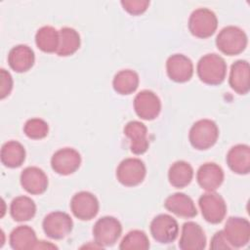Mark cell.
<instances>
[{
	"label": "cell",
	"mask_w": 250,
	"mask_h": 250,
	"mask_svg": "<svg viewBox=\"0 0 250 250\" xmlns=\"http://www.w3.org/2000/svg\"><path fill=\"white\" fill-rule=\"evenodd\" d=\"M121 232L122 226L120 222L111 216L100 218L93 228L95 243L101 248L114 245L120 237Z\"/></svg>",
	"instance_id": "5b68a950"
},
{
	"label": "cell",
	"mask_w": 250,
	"mask_h": 250,
	"mask_svg": "<svg viewBox=\"0 0 250 250\" xmlns=\"http://www.w3.org/2000/svg\"><path fill=\"white\" fill-rule=\"evenodd\" d=\"M182 250H202L206 247V236L202 228L194 222H186L179 240Z\"/></svg>",
	"instance_id": "ac0fdd59"
},
{
	"label": "cell",
	"mask_w": 250,
	"mask_h": 250,
	"mask_svg": "<svg viewBox=\"0 0 250 250\" xmlns=\"http://www.w3.org/2000/svg\"><path fill=\"white\" fill-rule=\"evenodd\" d=\"M81 165L80 153L72 147L58 149L51 158V167L59 175L67 176L76 172Z\"/></svg>",
	"instance_id": "7c38bea8"
},
{
	"label": "cell",
	"mask_w": 250,
	"mask_h": 250,
	"mask_svg": "<svg viewBox=\"0 0 250 250\" xmlns=\"http://www.w3.org/2000/svg\"><path fill=\"white\" fill-rule=\"evenodd\" d=\"M248 43L247 35L238 26L228 25L220 30L216 37L217 48L227 56H235L242 53Z\"/></svg>",
	"instance_id": "7a4b0ae2"
},
{
	"label": "cell",
	"mask_w": 250,
	"mask_h": 250,
	"mask_svg": "<svg viewBox=\"0 0 250 250\" xmlns=\"http://www.w3.org/2000/svg\"><path fill=\"white\" fill-rule=\"evenodd\" d=\"M140 83L139 75L132 69H122L118 71L112 80L114 91L120 95H130L134 93Z\"/></svg>",
	"instance_id": "83f0119b"
},
{
	"label": "cell",
	"mask_w": 250,
	"mask_h": 250,
	"mask_svg": "<svg viewBox=\"0 0 250 250\" xmlns=\"http://www.w3.org/2000/svg\"><path fill=\"white\" fill-rule=\"evenodd\" d=\"M1 162L8 168H18L25 160L24 146L17 141H9L1 147Z\"/></svg>",
	"instance_id": "cb8c5ba5"
},
{
	"label": "cell",
	"mask_w": 250,
	"mask_h": 250,
	"mask_svg": "<svg viewBox=\"0 0 250 250\" xmlns=\"http://www.w3.org/2000/svg\"><path fill=\"white\" fill-rule=\"evenodd\" d=\"M10 214L16 222L29 221L36 214V204L28 196H17L11 202Z\"/></svg>",
	"instance_id": "484cf974"
},
{
	"label": "cell",
	"mask_w": 250,
	"mask_h": 250,
	"mask_svg": "<svg viewBox=\"0 0 250 250\" xmlns=\"http://www.w3.org/2000/svg\"><path fill=\"white\" fill-rule=\"evenodd\" d=\"M35 55L33 50L24 44L13 47L8 54V63L10 67L19 73L28 71L34 64Z\"/></svg>",
	"instance_id": "ffe728a7"
},
{
	"label": "cell",
	"mask_w": 250,
	"mask_h": 250,
	"mask_svg": "<svg viewBox=\"0 0 250 250\" xmlns=\"http://www.w3.org/2000/svg\"><path fill=\"white\" fill-rule=\"evenodd\" d=\"M210 249H214V250H226V249H233L232 246L229 243V241L227 240L224 231L223 230H219L217 231L210 242Z\"/></svg>",
	"instance_id": "836d02e7"
},
{
	"label": "cell",
	"mask_w": 250,
	"mask_h": 250,
	"mask_svg": "<svg viewBox=\"0 0 250 250\" xmlns=\"http://www.w3.org/2000/svg\"><path fill=\"white\" fill-rule=\"evenodd\" d=\"M133 104L136 114L144 120H153L161 111L160 99L150 90L139 92L134 99Z\"/></svg>",
	"instance_id": "4fadbf2b"
},
{
	"label": "cell",
	"mask_w": 250,
	"mask_h": 250,
	"mask_svg": "<svg viewBox=\"0 0 250 250\" xmlns=\"http://www.w3.org/2000/svg\"><path fill=\"white\" fill-rule=\"evenodd\" d=\"M20 181L22 188L34 195L44 193L47 190L49 184L45 172L36 166H28L24 168L21 173Z\"/></svg>",
	"instance_id": "9a60e30c"
},
{
	"label": "cell",
	"mask_w": 250,
	"mask_h": 250,
	"mask_svg": "<svg viewBox=\"0 0 250 250\" xmlns=\"http://www.w3.org/2000/svg\"><path fill=\"white\" fill-rule=\"evenodd\" d=\"M9 242L14 250H31L36 249L38 240L32 228L29 226H19L11 231Z\"/></svg>",
	"instance_id": "603a6c76"
},
{
	"label": "cell",
	"mask_w": 250,
	"mask_h": 250,
	"mask_svg": "<svg viewBox=\"0 0 250 250\" xmlns=\"http://www.w3.org/2000/svg\"><path fill=\"white\" fill-rule=\"evenodd\" d=\"M45 234L52 239H62L67 236L73 228L71 217L62 211H54L45 216L42 222Z\"/></svg>",
	"instance_id": "ba28073f"
},
{
	"label": "cell",
	"mask_w": 250,
	"mask_h": 250,
	"mask_svg": "<svg viewBox=\"0 0 250 250\" xmlns=\"http://www.w3.org/2000/svg\"><path fill=\"white\" fill-rule=\"evenodd\" d=\"M149 246V240L146 232L140 229H134L123 237L119 248L121 250H146Z\"/></svg>",
	"instance_id": "f546056e"
},
{
	"label": "cell",
	"mask_w": 250,
	"mask_h": 250,
	"mask_svg": "<svg viewBox=\"0 0 250 250\" xmlns=\"http://www.w3.org/2000/svg\"><path fill=\"white\" fill-rule=\"evenodd\" d=\"M166 71L171 80L177 83H185L189 81L193 75V63L187 56L174 54L166 61Z\"/></svg>",
	"instance_id": "5bb4252c"
},
{
	"label": "cell",
	"mask_w": 250,
	"mask_h": 250,
	"mask_svg": "<svg viewBox=\"0 0 250 250\" xmlns=\"http://www.w3.org/2000/svg\"><path fill=\"white\" fill-rule=\"evenodd\" d=\"M225 174L221 166L214 162L202 164L196 173V180L201 188L206 191H215L224 182Z\"/></svg>",
	"instance_id": "e0dca14e"
},
{
	"label": "cell",
	"mask_w": 250,
	"mask_h": 250,
	"mask_svg": "<svg viewBox=\"0 0 250 250\" xmlns=\"http://www.w3.org/2000/svg\"><path fill=\"white\" fill-rule=\"evenodd\" d=\"M217 27V16L208 8L195 9L189 16L188 29L195 37L208 38L215 33Z\"/></svg>",
	"instance_id": "277c9868"
},
{
	"label": "cell",
	"mask_w": 250,
	"mask_h": 250,
	"mask_svg": "<svg viewBox=\"0 0 250 250\" xmlns=\"http://www.w3.org/2000/svg\"><path fill=\"white\" fill-rule=\"evenodd\" d=\"M100 203L95 194L90 191H79L70 200V210L72 214L81 221H89L97 216Z\"/></svg>",
	"instance_id": "30bf717a"
},
{
	"label": "cell",
	"mask_w": 250,
	"mask_h": 250,
	"mask_svg": "<svg viewBox=\"0 0 250 250\" xmlns=\"http://www.w3.org/2000/svg\"><path fill=\"white\" fill-rule=\"evenodd\" d=\"M193 178V169L191 165L184 160L174 162L168 171V180L170 185L177 188H183L190 184Z\"/></svg>",
	"instance_id": "d4e9b609"
},
{
	"label": "cell",
	"mask_w": 250,
	"mask_h": 250,
	"mask_svg": "<svg viewBox=\"0 0 250 250\" xmlns=\"http://www.w3.org/2000/svg\"><path fill=\"white\" fill-rule=\"evenodd\" d=\"M124 134L130 140V150L136 154H144L149 146L146 126L137 120L129 121L124 127Z\"/></svg>",
	"instance_id": "2e32d148"
},
{
	"label": "cell",
	"mask_w": 250,
	"mask_h": 250,
	"mask_svg": "<svg viewBox=\"0 0 250 250\" xmlns=\"http://www.w3.org/2000/svg\"><path fill=\"white\" fill-rule=\"evenodd\" d=\"M23 133L32 140L44 139L49 133V126L41 118H30L23 125Z\"/></svg>",
	"instance_id": "4dcf8cb0"
},
{
	"label": "cell",
	"mask_w": 250,
	"mask_h": 250,
	"mask_svg": "<svg viewBox=\"0 0 250 250\" xmlns=\"http://www.w3.org/2000/svg\"><path fill=\"white\" fill-rule=\"evenodd\" d=\"M227 164L229 168L238 175H246L250 171V147L248 145L238 144L228 152Z\"/></svg>",
	"instance_id": "7402d4cb"
},
{
	"label": "cell",
	"mask_w": 250,
	"mask_h": 250,
	"mask_svg": "<svg viewBox=\"0 0 250 250\" xmlns=\"http://www.w3.org/2000/svg\"><path fill=\"white\" fill-rule=\"evenodd\" d=\"M198 205L203 218L210 224H219L226 217V201L215 191H207L202 194L198 199Z\"/></svg>",
	"instance_id": "52a82bcc"
},
{
	"label": "cell",
	"mask_w": 250,
	"mask_h": 250,
	"mask_svg": "<svg viewBox=\"0 0 250 250\" xmlns=\"http://www.w3.org/2000/svg\"><path fill=\"white\" fill-rule=\"evenodd\" d=\"M149 229L153 239L162 244L175 241L179 234L178 222L168 214H159L154 217L150 223Z\"/></svg>",
	"instance_id": "9c48e42d"
},
{
	"label": "cell",
	"mask_w": 250,
	"mask_h": 250,
	"mask_svg": "<svg viewBox=\"0 0 250 250\" xmlns=\"http://www.w3.org/2000/svg\"><path fill=\"white\" fill-rule=\"evenodd\" d=\"M58 247L50 242L43 241V240H38V243L36 245V249H57Z\"/></svg>",
	"instance_id": "e575fe53"
},
{
	"label": "cell",
	"mask_w": 250,
	"mask_h": 250,
	"mask_svg": "<svg viewBox=\"0 0 250 250\" xmlns=\"http://www.w3.org/2000/svg\"><path fill=\"white\" fill-rule=\"evenodd\" d=\"M146 175L145 163L136 157L123 159L117 169L116 178L118 182L125 187H136L143 183Z\"/></svg>",
	"instance_id": "8992f818"
},
{
	"label": "cell",
	"mask_w": 250,
	"mask_h": 250,
	"mask_svg": "<svg viewBox=\"0 0 250 250\" xmlns=\"http://www.w3.org/2000/svg\"><path fill=\"white\" fill-rule=\"evenodd\" d=\"M196 72L203 83L211 86L220 85L227 75V62L215 53L207 54L198 61Z\"/></svg>",
	"instance_id": "6da1fadb"
},
{
	"label": "cell",
	"mask_w": 250,
	"mask_h": 250,
	"mask_svg": "<svg viewBox=\"0 0 250 250\" xmlns=\"http://www.w3.org/2000/svg\"><path fill=\"white\" fill-rule=\"evenodd\" d=\"M121 5L123 9L133 16H139L144 14L148 6L149 1L147 0H122Z\"/></svg>",
	"instance_id": "1f68e13d"
},
{
	"label": "cell",
	"mask_w": 250,
	"mask_h": 250,
	"mask_svg": "<svg viewBox=\"0 0 250 250\" xmlns=\"http://www.w3.org/2000/svg\"><path fill=\"white\" fill-rule=\"evenodd\" d=\"M164 207L169 212L183 218H193L197 215V209L193 200L183 192L169 195L164 201Z\"/></svg>",
	"instance_id": "44dd1931"
},
{
	"label": "cell",
	"mask_w": 250,
	"mask_h": 250,
	"mask_svg": "<svg viewBox=\"0 0 250 250\" xmlns=\"http://www.w3.org/2000/svg\"><path fill=\"white\" fill-rule=\"evenodd\" d=\"M224 234L233 249L248 244L250 239V223L241 217H229L223 229Z\"/></svg>",
	"instance_id": "8fae6325"
},
{
	"label": "cell",
	"mask_w": 250,
	"mask_h": 250,
	"mask_svg": "<svg viewBox=\"0 0 250 250\" xmlns=\"http://www.w3.org/2000/svg\"><path fill=\"white\" fill-rule=\"evenodd\" d=\"M60 42L57 50V55L60 57H68L78 51L81 39L78 31L72 27H62L59 30Z\"/></svg>",
	"instance_id": "4316f807"
},
{
	"label": "cell",
	"mask_w": 250,
	"mask_h": 250,
	"mask_svg": "<svg viewBox=\"0 0 250 250\" xmlns=\"http://www.w3.org/2000/svg\"><path fill=\"white\" fill-rule=\"evenodd\" d=\"M229 84L239 95H246L250 90V68L247 61L238 60L230 66Z\"/></svg>",
	"instance_id": "d6986e66"
},
{
	"label": "cell",
	"mask_w": 250,
	"mask_h": 250,
	"mask_svg": "<svg viewBox=\"0 0 250 250\" xmlns=\"http://www.w3.org/2000/svg\"><path fill=\"white\" fill-rule=\"evenodd\" d=\"M219 138V128L211 119H200L190 128L188 140L190 145L198 150L212 147Z\"/></svg>",
	"instance_id": "3957f363"
},
{
	"label": "cell",
	"mask_w": 250,
	"mask_h": 250,
	"mask_svg": "<svg viewBox=\"0 0 250 250\" xmlns=\"http://www.w3.org/2000/svg\"><path fill=\"white\" fill-rule=\"evenodd\" d=\"M0 77H1V83H0V98L1 100L8 97L12 90H13V78L9 71H7L5 68L0 69Z\"/></svg>",
	"instance_id": "d6a6232c"
},
{
	"label": "cell",
	"mask_w": 250,
	"mask_h": 250,
	"mask_svg": "<svg viewBox=\"0 0 250 250\" xmlns=\"http://www.w3.org/2000/svg\"><path fill=\"white\" fill-rule=\"evenodd\" d=\"M60 42V32L51 25L40 27L35 34V43L44 53H57Z\"/></svg>",
	"instance_id": "f1b7e54d"
}]
</instances>
